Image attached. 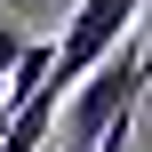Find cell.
<instances>
[{
  "mask_svg": "<svg viewBox=\"0 0 152 152\" xmlns=\"http://www.w3.org/2000/svg\"><path fill=\"white\" fill-rule=\"evenodd\" d=\"M144 16H152V0H144Z\"/></svg>",
  "mask_w": 152,
  "mask_h": 152,
  "instance_id": "cell-5",
  "label": "cell"
},
{
  "mask_svg": "<svg viewBox=\"0 0 152 152\" xmlns=\"http://www.w3.org/2000/svg\"><path fill=\"white\" fill-rule=\"evenodd\" d=\"M144 88H152L144 56H136V40H120L96 72H80V80L64 88V104H56V136H64V152H96V136H104L112 120H128Z\"/></svg>",
  "mask_w": 152,
  "mask_h": 152,
  "instance_id": "cell-1",
  "label": "cell"
},
{
  "mask_svg": "<svg viewBox=\"0 0 152 152\" xmlns=\"http://www.w3.org/2000/svg\"><path fill=\"white\" fill-rule=\"evenodd\" d=\"M96 152H136V112H128V120H112V128L96 136Z\"/></svg>",
  "mask_w": 152,
  "mask_h": 152,
  "instance_id": "cell-2",
  "label": "cell"
},
{
  "mask_svg": "<svg viewBox=\"0 0 152 152\" xmlns=\"http://www.w3.org/2000/svg\"><path fill=\"white\" fill-rule=\"evenodd\" d=\"M16 56H24V32H16V24H0V80H8V64H16Z\"/></svg>",
  "mask_w": 152,
  "mask_h": 152,
  "instance_id": "cell-3",
  "label": "cell"
},
{
  "mask_svg": "<svg viewBox=\"0 0 152 152\" xmlns=\"http://www.w3.org/2000/svg\"><path fill=\"white\" fill-rule=\"evenodd\" d=\"M136 56H144V72H152V16H144V40H136Z\"/></svg>",
  "mask_w": 152,
  "mask_h": 152,
  "instance_id": "cell-4",
  "label": "cell"
}]
</instances>
